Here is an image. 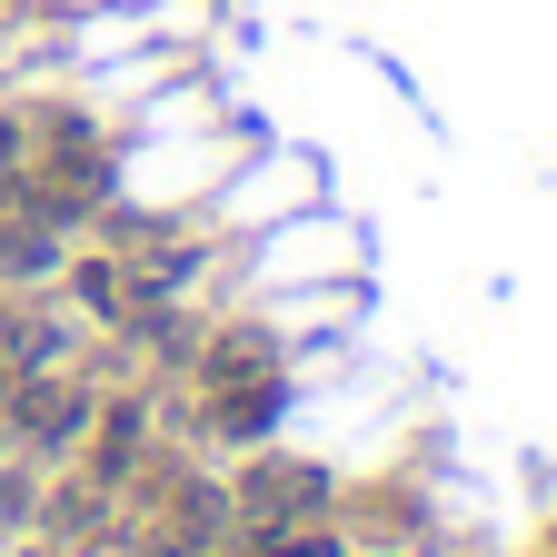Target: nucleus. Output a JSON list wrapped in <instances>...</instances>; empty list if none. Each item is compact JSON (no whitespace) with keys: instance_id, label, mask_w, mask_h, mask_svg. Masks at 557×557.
<instances>
[{"instance_id":"obj_3","label":"nucleus","mask_w":557,"mask_h":557,"mask_svg":"<svg viewBox=\"0 0 557 557\" xmlns=\"http://www.w3.org/2000/svg\"><path fill=\"white\" fill-rule=\"evenodd\" d=\"M139 468H150V398H139V388H110L100 418H90V438L70 448V478H90L100 498H129Z\"/></svg>"},{"instance_id":"obj_6","label":"nucleus","mask_w":557,"mask_h":557,"mask_svg":"<svg viewBox=\"0 0 557 557\" xmlns=\"http://www.w3.org/2000/svg\"><path fill=\"white\" fill-rule=\"evenodd\" d=\"M21 309H30V299H11V289H0V348H11V329H21Z\"/></svg>"},{"instance_id":"obj_4","label":"nucleus","mask_w":557,"mask_h":557,"mask_svg":"<svg viewBox=\"0 0 557 557\" xmlns=\"http://www.w3.org/2000/svg\"><path fill=\"white\" fill-rule=\"evenodd\" d=\"M309 199H319V180H309L299 160H249V150H239V180L209 199V209H220V239H239V230H278V220L309 209Z\"/></svg>"},{"instance_id":"obj_5","label":"nucleus","mask_w":557,"mask_h":557,"mask_svg":"<svg viewBox=\"0 0 557 557\" xmlns=\"http://www.w3.org/2000/svg\"><path fill=\"white\" fill-rule=\"evenodd\" d=\"M70 249H81L70 230H40V220H11V230H0V289H11V299L50 289V278L70 269Z\"/></svg>"},{"instance_id":"obj_2","label":"nucleus","mask_w":557,"mask_h":557,"mask_svg":"<svg viewBox=\"0 0 557 557\" xmlns=\"http://www.w3.org/2000/svg\"><path fill=\"white\" fill-rule=\"evenodd\" d=\"M230 508H239V537H278V528L329 518V508H338V478H329L319 458H289V448L259 438V448L230 468Z\"/></svg>"},{"instance_id":"obj_1","label":"nucleus","mask_w":557,"mask_h":557,"mask_svg":"<svg viewBox=\"0 0 557 557\" xmlns=\"http://www.w3.org/2000/svg\"><path fill=\"white\" fill-rule=\"evenodd\" d=\"M139 528H129V557H220L239 537V508H230V478L209 468H139Z\"/></svg>"},{"instance_id":"obj_7","label":"nucleus","mask_w":557,"mask_h":557,"mask_svg":"<svg viewBox=\"0 0 557 557\" xmlns=\"http://www.w3.org/2000/svg\"><path fill=\"white\" fill-rule=\"evenodd\" d=\"M0 230H11V209H0Z\"/></svg>"}]
</instances>
